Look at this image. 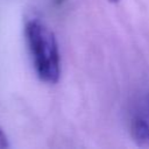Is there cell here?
I'll list each match as a JSON object with an SVG mask.
<instances>
[{"label": "cell", "mask_w": 149, "mask_h": 149, "mask_svg": "<svg viewBox=\"0 0 149 149\" xmlns=\"http://www.w3.org/2000/svg\"><path fill=\"white\" fill-rule=\"evenodd\" d=\"M108 1H111V2H118L119 0H108Z\"/></svg>", "instance_id": "cell-6"}, {"label": "cell", "mask_w": 149, "mask_h": 149, "mask_svg": "<svg viewBox=\"0 0 149 149\" xmlns=\"http://www.w3.org/2000/svg\"><path fill=\"white\" fill-rule=\"evenodd\" d=\"M147 107H148V111H149V97H148V99H147Z\"/></svg>", "instance_id": "cell-5"}, {"label": "cell", "mask_w": 149, "mask_h": 149, "mask_svg": "<svg viewBox=\"0 0 149 149\" xmlns=\"http://www.w3.org/2000/svg\"><path fill=\"white\" fill-rule=\"evenodd\" d=\"M24 35L38 78L49 84L57 83L61 76V61L54 33L38 20L31 19L26 22Z\"/></svg>", "instance_id": "cell-1"}, {"label": "cell", "mask_w": 149, "mask_h": 149, "mask_svg": "<svg viewBox=\"0 0 149 149\" xmlns=\"http://www.w3.org/2000/svg\"><path fill=\"white\" fill-rule=\"evenodd\" d=\"M134 142L140 147H149V123L142 118H135L130 126Z\"/></svg>", "instance_id": "cell-2"}, {"label": "cell", "mask_w": 149, "mask_h": 149, "mask_svg": "<svg viewBox=\"0 0 149 149\" xmlns=\"http://www.w3.org/2000/svg\"><path fill=\"white\" fill-rule=\"evenodd\" d=\"M54 2H55L56 5H61V3L64 2V0H54Z\"/></svg>", "instance_id": "cell-4"}, {"label": "cell", "mask_w": 149, "mask_h": 149, "mask_svg": "<svg viewBox=\"0 0 149 149\" xmlns=\"http://www.w3.org/2000/svg\"><path fill=\"white\" fill-rule=\"evenodd\" d=\"M9 147V143H8V139L6 136V133L3 132L2 127L0 126V149H6Z\"/></svg>", "instance_id": "cell-3"}]
</instances>
